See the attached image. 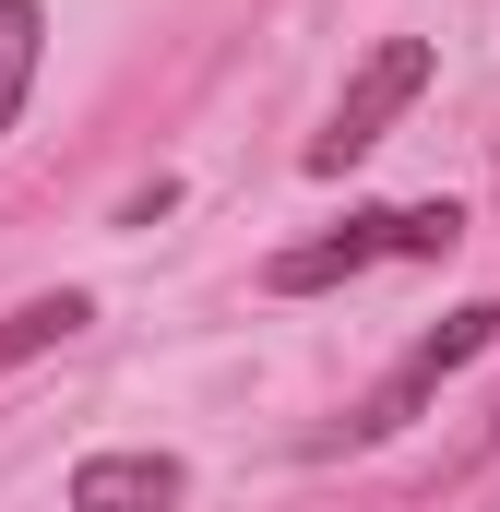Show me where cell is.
Returning <instances> with one entry per match:
<instances>
[{
  "mask_svg": "<svg viewBox=\"0 0 500 512\" xmlns=\"http://www.w3.org/2000/svg\"><path fill=\"white\" fill-rule=\"evenodd\" d=\"M84 322H96V298H84V286H60V298H24V310L0 322V370H12V358H36V346H72Z\"/></svg>",
  "mask_w": 500,
  "mask_h": 512,
  "instance_id": "5b68a950",
  "label": "cell"
},
{
  "mask_svg": "<svg viewBox=\"0 0 500 512\" xmlns=\"http://www.w3.org/2000/svg\"><path fill=\"white\" fill-rule=\"evenodd\" d=\"M36 48H48V12L36 0H0V131H12L24 84H36Z\"/></svg>",
  "mask_w": 500,
  "mask_h": 512,
  "instance_id": "8992f818",
  "label": "cell"
},
{
  "mask_svg": "<svg viewBox=\"0 0 500 512\" xmlns=\"http://www.w3.org/2000/svg\"><path fill=\"white\" fill-rule=\"evenodd\" d=\"M453 239H465L453 203H370V215H346V227L274 251V262H262V286H274V298H322V286H346V274H370V262H441Z\"/></svg>",
  "mask_w": 500,
  "mask_h": 512,
  "instance_id": "6da1fadb",
  "label": "cell"
},
{
  "mask_svg": "<svg viewBox=\"0 0 500 512\" xmlns=\"http://www.w3.org/2000/svg\"><path fill=\"white\" fill-rule=\"evenodd\" d=\"M489 346H500V298H465V310H441V322H429V334H417V346L381 370V393L358 405V417H346V441H393V429H405L429 393L453 382V370H477Z\"/></svg>",
  "mask_w": 500,
  "mask_h": 512,
  "instance_id": "7a4b0ae2",
  "label": "cell"
},
{
  "mask_svg": "<svg viewBox=\"0 0 500 512\" xmlns=\"http://www.w3.org/2000/svg\"><path fill=\"white\" fill-rule=\"evenodd\" d=\"M179 489H191L179 453H84L72 465V512H167Z\"/></svg>",
  "mask_w": 500,
  "mask_h": 512,
  "instance_id": "277c9868",
  "label": "cell"
},
{
  "mask_svg": "<svg viewBox=\"0 0 500 512\" xmlns=\"http://www.w3.org/2000/svg\"><path fill=\"white\" fill-rule=\"evenodd\" d=\"M489 441H500V405H489Z\"/></svg>",
  "mask_w": 500,
  "mask_h": 512,
  "instance_id": "52a82bcc",
  "label": "cell"
},
{
  "mask_svg": "<svg viewBox=\"0 0 500 512\" xmlns=\"http://www.w3.org/2000/svg\"><path fill=\"white\" fill-rule=\"evenodd\" d=\"M417 96H429V36H393V48H370V60H358V84L334 96V120L310 131V179L358 167V155H370V143H381L393 120H405Z\"/></svg>",
  "mask_w": 500,
  "mask_h": 512,
  "instance_id": "3957f363",
  "label": "cell"
}]
</instances>
